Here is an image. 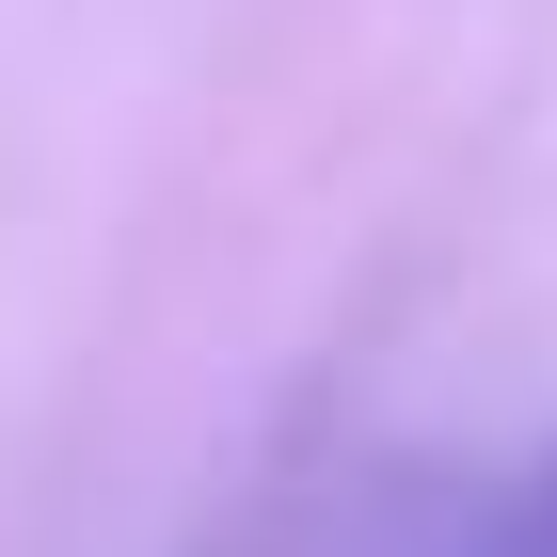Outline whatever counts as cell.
Returning <instances> with one entry per match:
<instances>
[{
    "label": "cell",
    "instance_id": "cell-1",
    "mask_svg": "<svg viewBox=\"0 0 557 557\" xmlns=\"http://www.w3.org/2000/svg\"><path fill=\"white\" fill-rule=\"evenodd\" d=\"M430 557H557V446H525L494 494H462Z\"/></svg>",
    "mask_w": 557,
    "mask_h": 557
}]
</instances>
